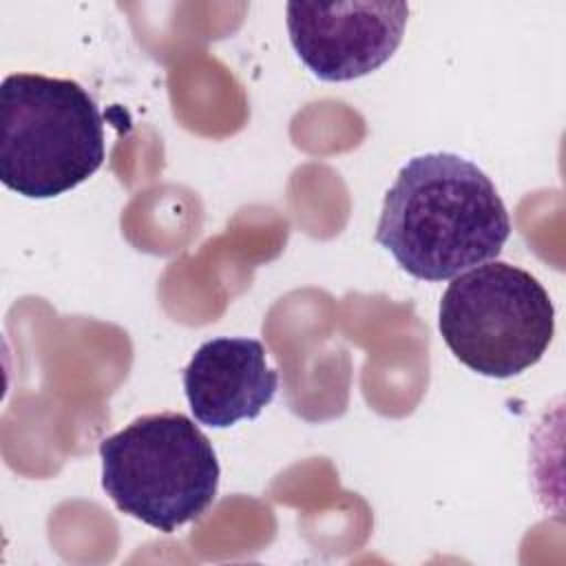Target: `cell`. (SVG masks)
I'll return each mask as SVG.
<instances>
[{
	"instance_id": "2",
	"label": "cell",
	"mask_w": 566,
	"mask_h": 566,
	"mask_svg": "<svg viewBox=\"0 0 566 566\" xmlns=\"http://www.w3.org/2000/svg\"><path fill=\"white\" fill-rule=\"evenodd\" d=\"M0 179L22 197H57L104 164L102 113L73 80L7 75L0 86Z\"/></svg>"
},
{
	"instance_id": "1",
	"label": "cell",
	"mask_w": 566,
	"mask_h": 566,
	"mask_svg": "<svg viewBox=\"0 0 566 566\" xmlns=\"http://www.w3.org/2000/svg\"><path fill=\"white\" fill-rule=\"evenodd\" d=\"M511 219L493 181L453 153L411 157L387 190L376 243L422 281H447L495 259Z\"/></svg>"
},
{
	"instance_id": "6",
	"label": "cell",
	"mask_w": 566,
	"mask_h": 566,
	"mask_svg": "<svg viewBox=\"0 0 566 566\" xmlns=\"http://www.w3.org/2000/svg\"><path fill=\"white\" fill-rule=\"evenodd\" d=\"M279 374L256 338L221 336L206 340L184 369V391L192 416L226 429L256 418L274 398Z\"/></svg>"
},
{
	"instance_id": "5",
	"label": "cell",
	"mask_w": 566,
	"mask_h": 566,
	"mask_svg": "<svg viewBox=\"0 0 566 566\" xmlns=\"http://www.w3.org/2000/svg\"><path fill=\"white\" fill-rule=\"evenodd\" d=\"M405 2H290L287 33L301 62L323 82H347L380 69L400 46Z\"/></svg>"
},
{
	"instance_id": "4",
	"label": "cell",
	"mask_w": 566,
	"mask_h": 566,
	"mask_svg": "<svg viewBox=\"0 0 566 566\" xmlns=\"http://www.w3.org/2000/svg\"><path fill=\"white\" fill-rule=\"evenodd\" d=\"M453 356L489 378H511L535 365L555 332V307L526 270L486 261L449 283L438 310Z\"/></svg>"
},
{
	"instance_id": "3",
	"label": "cell",
	"mask_w": 566,
	"mask_h": 566,
	"mask_svg": "<svg viewBox=\"0 0 566 566\" xmlns=\"http://www.w3.org/2000/svg\"><path fill=\"white\" fill-rule=\"evenodd\" d=\"M102 486L115 506L172 533L208 511L219 462L208 436L184 413H148L99 442Z\"/></svg>"
}]
</instances>
